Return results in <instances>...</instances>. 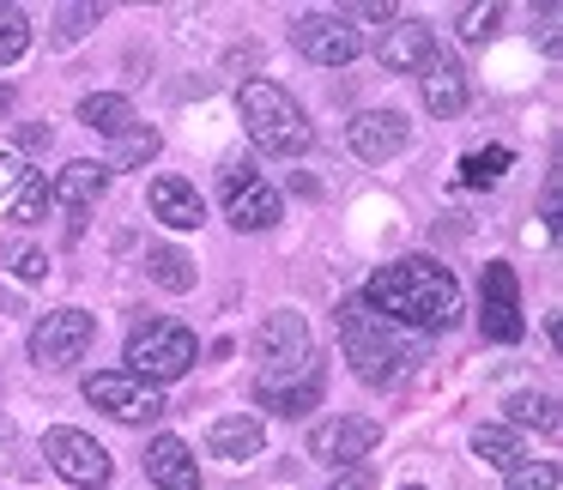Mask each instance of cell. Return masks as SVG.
I'll return each mask as SVG.
<instances>
[{
    "label": "cell",
    "instance_id": "obj_3",
    "mask_svg": "<svg viewBox=\"0 0 563 490\" xmlns=\"http://www.w3.org/2000/svg\"><path fill=\"white\" fill-rule=\"evenodd\" d=\"M236 103H243V127L255 140V152H267V158H303L316 146V127H309L303 103L285 86H273V79H249Z\"/></svg>",
    "mask_w": 563,
    "mask_h": 490
},
{
    "label": "cell",
    "instance_id": "obj_21",
    "mask_svg": "<svg viewBox=\"0 0 563 490\" xmlns=\"http://www.w3.org/2000/svg\"><path fill=\"white\" fill-rule=\"evenodd\" d=\"M473 454L490 460V466H521L527 460V436L509 430V424H478L473 430Z\"/></svg>",
    "mask_w": 563,
    "mask_h": 490
},
{
    "label": "cell",
    "instance_id": "obj_6",
    "mask_svg": "<svg viewBox=\"0 0 563 490\" xmlns=\"http://www.w3.org/2000/svg\"><path fill=\"white\" fill-rule=\"evenodd\" d=\"M291 49L316 67H345L364 55V31L345 13H303V19H291Z\"/></svg>",
    "mask_w": 563,
    "mask_h": 490
},
{
    "label": "cell",
    "instance_id": "obj_33",
    "mask_svg": "<svg viewBox=\"0 0 563 490\" xmlns=\"http://www.w3.org/2000/svg\"><path fill=\"white\" fill-rule=\"evenodd\" d=\"M25 158H19V152H0V207H7V200L19 194V182H25Z\"/></svg>",
    "mask_w": 563,
    "mask_h": 490
},
{
    "label": "cell",
    "instance_id": "obj_16",
    "mask_svg": "<svg viewBox=\"0 0 563 490\" xmlns=\"http://www.w3.org/2000/svg\"><path fill=\"white\" fill-rule=\"evenodd\" d=\"M207 448L219 454V460H255L261 448H267V430H261V417L255 412H224V417H212V430H207Z\"/></svg>",
    "mask_w": 563,
    "mask_h": 490
},
{
    "label": "cell",
    "instance_id": "obj_23",
    "mask_svg": "<svg viewBox=\"0 0 563 490\" xmlns=\"http://www.w3.org/2000/svg\"><path fill=\"white\" fill-rule=\"evenodd\" d=\"M146 272H152V285H158V291H170V297L195 291V260H188L183 248H152Z\"/></svg>",
    "mask_w": 563,
    "mask_h": 490
},
{
    "label": "cell",
    "instance_id": "obj_20",
    "mask_svg": "<svg viewBox=\"0 0 563 490\" xmlns=\"http://www.w3.org/2000/svg\"><path fill=\"white\" fill-rule=\"evenodd\" d=\"M79 122H86L91 134H103V140H122V134L140 127V115H134V103H128L122 91H91V98H79Z\"/></svg>",
    "mask_w": 563,
    "mask_h": 490
},
{
    "label": "cell",
    "instance_id": "obj_28",
    "mask_svg": "<svg viewBox=\"0 0 563 490\" xmlns=\"http://www.w3.org/2000/svg\"><path fill=\"white\" fill-rule=\"evenodd\" d=\"M31 49V19L19 7H0V67H13Z\"/></svg>",
    "mask_w": 563,
    "mask_h": 490
},
{
    "label": "cell",
    "instance_id": "obj_15",
    "mask_svg": "<svg viewBox=\"0 0 563 490\" xmlns=\"http://www.w3.org/2000/svg\"><path fill=\"white\" fill-rule=\"evenodd\" d=\"M146 478L158 490H200V460L183 436H152L146 442Z\"/></svg>",
    "mask_w": 563,
    "mask_h": 490
},
{
    "label": "cell",
    "instance_id": "obj_10",
    "mask_svg": "<svg viewBox=\"0 0 563 490\" xmlns=\"http://www.w3.org/2000/svg\"><path fill=\"white\" fill-rule=\"evenodd\" d=\"M345 146L364 164H388L412 146V122H406L400 110H357L352 122H345Z\"/></svg>",
    "mask_w": 563,
    "mask_h": 490
},
{
    "label": "cell",
    "instance_id": "obj_37",
    "mask_svg": "<svg viewBox=\"0 0 563 490\" xmlns=\"http://www.w3.org/2000/svg\"><path fill=\"white\" fill-rule=\"evenodd\" d=\"M13 115V86H0V122Z\"/></svg>",
    "mask_w": 563,
    "mask_h": 490
},
{
    "label": "cell",
    "instance_id": "obj_1",
    "mask_svg": "<svg viewBox=\"0 0 563 490\" xmlns=\"http://www.w3.org/2000/svg\"><path fill=\"white\" fill-rule=\"evenodd\" d=\"M364 303L382 321H394L400 333H442L461 315V279L430 255H406V260H388V267L369 272Z\"/></svg>",
    "mask_w": 563,
    "mask_h": 490
},
{
    "label": "cell",
    "instance_id": "obj_2",
    "mask_svg": "<svg viewBox=\"0 0 563 490\" xmlns=\"http://www.w3.org/2000/svg\"><path fill=\"white\" fill-rule=\"evenodd\" d=\"M333 321H340L345 364H352V376L364 381V388H394V381L424 357V339H418V333H400L394 321H382L364 297H345Z\"/></svg>",
    "mask_w": 563,
    "mask_h": 490
},
{
    "label": "cell",
    "instance_id": "obj_24",
    "mask_svg": "<svg viewBox=\"0 0 563 490\" xmlns=\"http://www.w3.org/2000/svg\"><path fill=\"white\" fill-rule=\"evenodd\" d=\"M503 412L515 417L509 430H545V436H558L563 430V417H558V400H551V393H509V405H503Z\"/></svg>",
    "mask_w": 563,
    "mask_h": 490
},
{
    "label": "cell",
    "instance_id": "obj_19",
    "mask_svg": "<svg viewBox=\"0 0 563 490\" xmlns=\"http://www.w3.org/2000/svg\"><path fill=\"white\" fill-rule=\"evenodd\" d=\"M224 212H231L236 231H273L279 212H285V200H279V188H267L255 176V182H243L236 194H224Z\"/></svg>",
    "mask_w": 563,
    "mask_h": 490
},
{
    "label": "cell",
    "instance_id": "obj_11",
    "mask_svg": "<svg viewBox=\"0 0 563 490\" xmlns=\"http://www.w3.org/2000/svg\"><path fill=\"white\" fill-rule=\"evenodd\" d=\"M382 442V417H328V424H316V436H309V454L328 466H364V454Z\"/></svg>",
    "mask_w": 563,
    "mask_h": 490
},
{
    "label": "cell",
    "instance_id": "obj_34",
    "mask_svg": "<svg viewBox=\"0 0 563 490\" xmlns=\"http://www.w3.org/2000/svg\"><path fill=\"white\" fill-rule=\"evenodd\" d=\"M13 272H19L25 285H37L43 272H49V255H43V248H19V255H13Z\"/></svg>",
    "mask_w": 563,
    "mask_h": 490
},
{
    "label": "cell",
    "instance_id": "obj_9",
    "mask_svg": "<svg viewBox=\"0 0 563 490\" xmlns=\"http://www.w3.org/2000/svg\"><path fill=\"white\" fill-rule=\"evenodd\" d=\"M86 400L98 405V412L122 417V424H152V417H164V393L152 388V381L128 376V369H98V376H86Z\"/></svg>",
    "mask_w": 563,
    "mask_h": 490
},
{
    "label": "cell",
    "instance_id": "obj_8",
    "mask_svg": "<svg viewBox=\"0 0 563 490\" xmlns=\"http://www.w3.org/2000/svg\"><path fill=\"white\" fill-rule=\"evenodd\" d=\"M91 333H98V321L86 309H55V315H43L31 327V364L49 369V376L55 369H74L91 352Z\"/></svg>",
    "mask_w": 563,
    "mask_h": 490
},
{
    "label": "cell",
    "instance_id": "obj_30",
    "mask_svg": "<svg viewBox=\"0 0 563 490\" xmlns=\"http://www.w3.org/2000/svg\"><path fill=\"white\" fill-rule=\"evenodd\" d=\"M503 490H558V460H521L509 466V485Z\"/></svg>",
    "mask_w": 563,
    "mask_h": 490
},
{
    "label": "cell",
    "instance_id": "obj_29",
    "mask_svg": "<svg viewBox=\"0 0 563 490\" xmlns=\"http://www.w3.org/2000/svg\"><path fill=\"white\" fill-rule=\"evenodd\" d=\"M478 297H485V303H521V285H515L509 260H490L485 279H478Z\"/></svg>",
    "mask_w": 563,
    "mask_h": 490
},
{
    "label": "cell",
    "instance_id": "obj_18",
    "mask_svg": "<svg viewBox=\"0 0 563 490\" xmlns=\"http://www.w3.org/2000/svg\"><path fill=\"white\" fill-rule=\"evenodd\" d=\"M103 188H110V170L91 164V158H74L67 170H55L49 200H55V207H67V212H91L103 200Z\"/></svg>",
    "mask_w": 563,
    "mask_h": 490
},
{
    "label": "cell",
    "instance_id": "obj_5",
    "mask_svg": "<svg viewBox=\"0 0 563 490\" xmlns=\"http://www.w3.org/2000/svg\"><path fill=\"white\" fill-rule=\"evenodd\" d=\"M309 357H316V345H309V321L297 315V309H273V315L255 327V364H261L255 381L297 376Z\"/></svg>",
    "mask_w": 563,
    "mask_h": 490
},
{
    "label": "cell",
    "instance_id": "obj_31",
    "mask_svg": "<svg viewBox=\"0 0 563 490\" xmlns=\"http://www.w3.org/2000/svg\"><path fill=\"white\" fill-rule=\"evenodd\" d=\"M98 19H103L98 7H62V13H55V43H62V49H67V43H79Z\"/></svg>",
    "mask_w": 563,
    "mask_h": 490
},
{
    "label": "cell",
    "instance_id": "obj_25",
    "mask_svg": "<svg viewBox=\"0 0 563 490\" xmlns=\"http://www.w3.org/2000/svg\"><path fill=\"white\" fill-rule=\"evenodd\" d=\"M478 333H485L490 345H521L527 339L521 303H485V297H478Z\"/></svg>",
    "mask_w": 563,
    "mask_h": 490
},
{
    "label": "cell",
    "instance_id": "obj_13",
    "mask_svg": "<svg viewBox=\"0 0 563 490\" xmlns=\"http://www.w3.org/2000/svg\"><path fill=\"white\" fill-rule=\"evenodd\" d=\"M376 55H382V67H388V74H424L442 49H437V31H430L424 19H394Z\"/></svg>",
    "mask_w": 563,
    "mask_h": 490
},
{
    "label": "cell",
    "instance_id": "obj_26",
    "mask_svg": "<svg viewBox=\"0 0 563 490\" xmlns=\"http://www.w3.org/2000/svg\"><path fill=\"white\" fill-rule=\"evenodd\" d=\"M49 207H55V200H49V176L31 170L25 182H19V194L7 200V219H13V224H43V219H49Z\"/></svg>",
    "mask_w": 563,
    "mask_h": 490
},
{
    "label": "cell",
    "instance_id": "obj_38",
    "mask_svg": "<svg viewBox=\"0 0 563 490\" xmlns=\"http://www.w3.org/2000/svg\"><path fill=\"white\" fill-rule=\"evenodd\" d=\"M406 490H424V485H406Z\"/></svg>",
    "mask_w": 563,
    "mask_h": 490
},
{
    "label": "cell",
    "instance_id": "obj_36",
    "mask_svg": "<svg viewBox=\"0 0 563 490\" xmlns=\"http://www.w3.org/2000/svg\"><path fill=\"white\" fill-rule=\"evenodd\" d=\"M539 207H545V219H558V207H563V188H558V176L545 182V200H539Z\"/></svg>",
    "mask_w": 563,
    "mask_h": 490
},
{
    "label": "cell",
    "instance_id": "obj_22",
    "mask_svg": "<svg viewBox=\"0 0 563 490\" xmlns=\"http://www.w3.org/2000/svg\"><path fill=\"white\" fill-rule=\"evenodd\" d=\"M158 152H164V134H158V127L140 122L134 134L115 140V152H110V164H103V170H110V176H115V170H146V164L158 158Z\"/></svg>",
    "mask_w": 563,
    "mask_h": 490
},
{
    "label": "cell",
    "instance_id": "obj_4",
    "mask_svg": "<svg viewBox=\"0 0 563 490\" xmlns=\"http://www.w3.org/2000/svg\"><path fill=\"white\" fill-rule=\"evenodd\" d=\"M195 357H200V339L183 321H140V327L128 333V376L152 381V388L183 381L188 369H195Z\"/></svg>",
    "mask_w": 563,
    "mask_h": 490
},
{
    "label": "cell",
    "instance_id": "obj_32",
    "mask_svg": "<svg viewBox=\"0 0 563 490\" xmlns=\"http://www.w3.org/2000/svg\"><path fill=\"white\" fill-rule=\"evenodd\" d=\"M503 7H461V43H485L497 31Z\"/></svg>",
    "mask_w": 563,
    "mask_h": 490
},
{
    "label": "cell",
    "instance_id": "obj_12",
    "mask_svg": "<svg viewBox=\"0 0 563 490\" xmlns=\"http://www.w3.org/2000/svg\"><path fill=\"white\" fill-rule=\"evenodd\" d=\"M321 393H328V369H321V357H309L297 376H279V381H255V405H267V412H285V417H303L321 405Z\"/></svg>",
    "mask_w": 563,
    "mask_h": 490
},
{
    "label": "cell",
    "instance_id": "obj_35",
    "mask_svg": "<svg viewBox=\"0 0 563 490\" xmlns=\"http://www.w3.org/2000/svg\"><path fill=\"white\" fill-rule=\"evenodd\" d=\"M328 490H376V472H369V466H345Z\"/></svg>",
    "mask_w": 563,
    "mask_h": 490
},
{
    "label": "cell",
    "instance_id": "obj_17",
    "mask_svg": "<svg viewBox=\"0 0 563 490\" xmlns=\"http://www.w3.org/2000/svg\"><path fill=\"white\" fill-rule=\"evenodd\" d=\"M418 91H424V110H430V115H461L466 98H473V86H466V67L449 62V55H437V62L418 74Z\"/></svg>",
    "mask_w": 563,
    "mask_h": 490
},
{
    "label": "cell",
    "instance_id": "obj_27",
    "mask_svg": "<svg viewBox=\"0 0 563 490\" xmlns=\"http://www.w3.org/2000/svg\"><path fill=\"white\" fill-rule=\"evenodd\" d=\"M509 164H515L509 146L466 152V158H461V182H466V188H490V182H503V170H509Z\"/></svg>",
    "mask_w": 563,
    "mask_h": 490
},
{
    "label": "cell",
    "instance_id": "obj_14",
    "mask_svg": "<svg viewBox=\"0 0 563 490\" xmlns=\"http://www.w3.org/2000/svg\"><path fill=\"white\" fill-rule=\"evenodd\" d=\"M146 200H152V219L170 224V231H200V224H207V200H200V188L183 182V176H152Z\"/></svg>",
    "mask_w": 563,
    "mask_h": 490
},
{
    "label": "cell",
    "instance_id": "obj_7",
    "mask_svg": "<svg viewBox=\"0 0 563 490\" xmlns=\"http://www.w3.org/2000/svg\"><path fill=\"white\" fill-rule=\"evenodd\" d=\"M43 460H49L67 485H79V490H103V485H110V472H115L110 448H103L98 436H86V430H67V424L43 436Z\"/></svg>",
    "mask_w": 563,
    "mask_h": 490
}]
</instances>
